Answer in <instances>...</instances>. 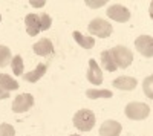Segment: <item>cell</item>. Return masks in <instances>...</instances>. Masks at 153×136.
<instances>
[{
  "label": "cell",
  "instance_id": "cell-22",
  "mask_svg": "<svg viewBox=\"0 0 153 136\" xmlns=\"http://www.w3.org/2000/svg\"><path fill=\"white\" fill-rule=\"evenodd\" d=\"M152 77H149V78H146L144 80V92H146V95L149 96V98H152Z\"/></svg>",
  "mask_w": 153,
  "mask_h": 136
},
{
  "label": "cell",
  "instance_id": "cell-20",
  "mask_svg": "<svg viewBox=\"0 0 153 136\" xmlns=\"http://www.w3.org/2000/svg\"><path fill=\"white\" fill-rule=\"evenodd\" d=\"M38 18H40V29L48 31L51 28V24H52V18L49 17V14H42V16H38Z\"/></svg>",
  "mask_w": 153,
  "mask_h": 136
},
{
  "label": "cell",
  "instance_id": "cell-11",
  "mask_svg": "<svg viewBox=\"0 0 153 136\" xmlns=\"http://www.w3.org/2000/svg\"><path fill=\"white\" fill-rule=\"evenodd\" d=\"M25 23H26V31L31 37H35L38 32H40V18H38L37 14H28L25 17Z\"/></svg>",
  "mask_w": 153,
  "mask_h": 136
},
{
  "label": "cell",
  "instance_id": "cell-12",
  "mask_svg": "<svg viewBox=\"0 0 153 136\" xmlns=\"http://www.w3.org/2000/svg\"><path fill=\"white\" fill-rule=\"evenodd\" d=\"M112 84L120 90H133L136 87V80L133 77H118L117 80H113Z\"/></svg>",
  "mask_w": 153,
  "mask_h": 136
},
{
  "label": "cell",
  "instance_id": "cell-16",
  "mask_svg": "<svg viewBox=\"0 0 153 136\" xmlns=\"http://www.w3.org/2000/svg\"><path fill=\"white\" fill-rule=\"evenodd\" d=\"M101 64H103V67L107 72H115L118 69L117 64H115V61H113V58H112L110 51H103V54H101Z\"/></svg>",
  "mask_w": 153,
  "mask_h": 136
},
{
  "label": "cell",
  "instance_id": "cell-26",
  "mask_svg": "<svg viewBox=\"0 0 153 136\" xmlns=\"http://www.w3.org/2000/svg\"><path fill=\"white\" fill-rule=\"evenodd\" d=\"M71 136H80V135H71Z\"/></svg>",
  "mask_w": 153,
  "mask_h": 136
},
{
  "label": "cell",
  "instance_id": "cell-19",
  "mask_svg": "<svg viewBox=\"0 0 153 136\" xmlns=\"http://www.w3.org/2000/svg\"><path fill=\"white\" fill-rule=\"evenodd\" d=\"M11 61H12V72H14V75H23L25 63H23L22 57H20V55H16Z\"/></svg>",
  "mask_w": 153,
  "mask_h": 136
},
{
  "label": "cell",
  "instance_id": "cell-3",
  "mask_svg": "<svg viewBox=\"0 0 153 136\" xmlns=\"http://www.w3.org/2000/svg\"><path fill=\"white\" fill-rule=\"evenodd\" d=\"M87 31L92 35L98 37V38H107L112 34V24L109 21H106L104 18H94L87 26Z\"/></svg>",
  "mask_w": 153,
  "mask_h": 136
},
{
  "label": "cell",
  "instance_id": "cell-23",
  "mask_svg": "<svg viewBox=\"0 0 153 136\" xmlns=\"http://www.w3.org/2000/svg\"><path fill=\"white\" fill-rule=\"evenodd\" d=\"M86 5L91 6V8H101V6L106 5V0H100V2H95V0H87Z\"/></svg>",
  "mask_w": 153,
  "mask_h": 136
},
{
  "label": "cell",
  "instance_id": "cell-2",
  "mask_svg": "<svg viewBox=\"0 0 153 136\" xmlns=\"http://www.w3.org/2000/svg\"><path fill=\"white\" fill-rule=\"evenodd\" d=\"M110 54H112V58L115 61V64H117V67L120 69H127L133 61L132 51L126 46H115L110 51Z\"/></svg>",
  "mask_w": 153,
  "mask_h": 136
},
{
  "label": "cell",
  "instance_id": "cell-10",
  "mask_svg": "<svg viewBox=\"0 0 153 136\" xmlns=\"http://www.w3.org/2000/svg\"><path fill=\"white\" fill-rule=\"evenodd\" d=\"M32 49H34V52H35L37 55L48 57L49 54H52L54 44H52V41H51L49 38H42L40 41H37V43L32 46Z\"/></svg>",
  "mask_w": 153,
  "mask_h": 136
},
{
  "label": "cell",
  "instance_id": "cell-1",
  "mask_svg": "<svg viewBox=\"0 0 153 136\" xmlns=\"http://www.w3.org/2000/svg\"><path fill=\"white\" fill-rule=\"evenodd\" d=\"M74 124L80 132H91L95 126V113L89 109H81L74 115Z\"/></svg>",
  "mask_w": 153,
  "mask_h": 136
},
{
  "label": "cell",
  "instance_id": "cell-9",
  "mask_svg": "<svg viewBox=\"0 0 153 136\" xmlns=\"http://www.w3.org/2000/svg\"><path fill=\"white\" fill-rule=\"evenodd\" d=\"M123 127L118 121H106L100 129V136H120Z\"/></svg>",
  "mask_w": 153,
  "mask_h": 136
},
{
  "label": "cell",
  "instance_id": "cell-27",
  "mask_svg": "<svg viewBox=\"0 0 153 136\" xmlns=\"http://www.w3.org/2000/svg\"><path fill=\"white\" fill-rule=\"evenodd\" d=\"M0 20H2V16H0Z\"/></svg>",
  "mask_w": 153,
  "mask_h": 136
},
{
  "label": "cell",
  "instance_id": "cell-18",
  "mask_svg": "<svg viewBox=\"0 0 153 136\" xmlns=\"http://www.w3.org/2000/svg\"><path fill=\"white\" fill-rule=\"evenodd\" d=\"M11 51L8 46H0V67H6L11 63Z\"/></svg>",
  "mask_w": 153,
  "mask_h": 136
},
{
  "label": "cell",
  "instance_id": "cell-13",
  "mask_svg": "<svg viewBox=\"0 0 153 136\" xmlns=\"http://www.w3.org/2000/svg\"><path fill=\"white\" fill-rule=\"evenodd\" d=\"M46 70H48V66L45 63H42V64H38L34 70L25 73V75H22V77L25 78V81H28V83H37L46 73Z\"/></svg>",
  "mask_w": 153,
  "mask_h": 136
},
{
  "label": "cell",
  "instance_id": "cell-5",
  "mask_svg": "<svg viewBox=\"0 0 153 136\" xmlns=\"http://www.w3.org/2000/svg\"><path fill=\"white\" fill-rule=\"evenodd\" d=\"M32 106H34V96L31 93H22L16 96L14 101H12V112H17V113L28 112Z\"/></svg>",
  "mask_w": 153,
  "mask_h": 136
},
{
  "label": "cell",
  "instance_id": "cell-24",
  "mask_svg": "<svg viewBox=\"0 0 153 136\" xmlns=\"http://www.w3.org/2000/svg\"><path fill=\"white\" fill-rule=\"evenodd\" d=\"M29 2H31V5H32V6H35V8H42V6H45V5H46L45 0H38V2H37V0H29Z\"/></svg>",
  "mask_w": 153,
  "mask_h": 136
},
{
  "label": "cell",
  "instance_id": "cell-15",
  "mask_svg": "<svg viewBox=\"0 0 153 136\" xmlns=\"http://www.w3.org/2000/svg\"><path fill=\"white\" fill-rule=\"evenodd\" d=\"M0 87L5 90H17L19 89V83L16 80H12L6 73H0Z\"/></svg>",
  "mask_w": 153,
  "mask_h": 136
},
{
  "label": "cell",
  "instance_id": "cell-14",
  "mask_svg": "<svg viewBox=\"0 0 153 136\" xmlns=\"http://www.w3.org/2000/svg\"><path fill=\"white\" fill-rule=\"evenodd\" d=\"M74 40L78 43L81 47H84V49H92L95 46V40L92 38V37H86V35H83L78 31L74 32Z\"/></svg>",
  "mask_w": 153,
  "mask_h": 136
},
{
  "label": "cell",
  "instance_id": "cell-17",
  "mask_svg": "<svg viewBox=\"0 0 153 136\" xmlns=\"http://www.w3.org/2000/svg\"><path fill=\"white\" fill-rule=\"evenodd\" d=\"M87 98L91 100H98V98H112V92L110 90H98V89H89L86 92Z\"/></svg>",
  "mask_w": 153,
  "mask_h": 136
},
{
  "label": "cell",
  "instance_id": "cell-6",
  "mask_svg": "<svg viewBox=\"0 0 153 136\" xmlns=\"http://www.w3.org/2000/svg\"><path fill=\"white\" fill-rule=\"evenodd\" d=\"M107 16L115 20V21H120V23H124V21H129L130 20V11L127 9L126 6L123 5H110L107 8Z\"/></svg>",
  "mask_w": 153,
  "mask_h": 136
},
{
  "label": "cell",
  "instance_id": "cell-8",
  "mask_svg": "<svg viewBox=\"0 0 153 136\" xmlns=\"http://www.w3.org/2000/svg\"><path fill=\"white\" fill-rule=\"evenodd\" d=\"M87 80L91 81L94 86H100L103 83V72H101L97 60L91 58L89 60V69H87Z\"/></svg>",
  "mask_w": 153,
  "mask_h": 136
},
{
  "label": "cell",
  "instance_id": "cell-7",
  "mask_svg": "<svg viewBox=\"0 0 153 136\" xmlns=\"http://www.w3.org/2000/svg\"><path fill=\"white\" fill-rule=\"evenodd\" d=\"M135 47L136 51H139V54L152 58L153 57V38L150 35H141L135 40Z\"/></svg>",
  "mask_w": 153,
  "mask_h": 136
},
{
  "label": "cell",
  "instance_id": "cell-4",
  "mask_svg": "<svg viewBox=\"0 0 153 136\" xmlns=\"http://www.w3.org/2000/svg\"><path fill=\"white\" fill-rule=\"evenodd\" d=\"M150 115V107L144 103H130L126 106V116L133 121L146 119Z\"/></svg>",
  "mask_w": 153,
  "mask_h": 136
},
{
  "label": "cell",
  "instance_id": "cell-21",
  "mask_svg": "<svg viewBox=\"0 0 153 136\" xmlns=\"http://www.w3.org/2000/svg\"><path fill=\"white\" fill-rule=\"evenodd\" d=\"M0 136H16V130L11 124H0Z\"/></svg>",
  "mask_w": 153,
  "mask_h": 136
},
{
  "label": "cell",
  "instance_id": "cell-25",
  "mask_svg": "<svg viewBox=\"0 0 153 136\" xmlns=\"http://www.w3.org/2000/svg\"><path fill=\"white\" fill-rule=\"evenodd\" d=\"M8 98H9V92L0 87V100H8Z\"/></svg>",
  "mask_w": 153,
  "mask_h": 136
}]
</instances>
